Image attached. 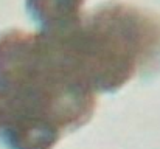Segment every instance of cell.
Wrapping results in <instances>:
<instances>
[{"label":"cell","instance_id":"6da1fadb","mask_svg":"<svg viewBox=\"0 0 160 149\" xmlns=\"http://www.w3.org/2000/svg\"><path fill=\"white\" fill-rule=\"evenodd\" d=\"M97 93L70 67L48 31L0 33V145L53 149L65 132L84 126Z\"/></svg>","mask_w":160,"mask_h":149},{"label":"cell","instance_id":"3957f363","mask_svg":"<svg viewBox=\"0 0 160 149\" xmlns=\"http://www.w3.org/2000/svg\"><path fill=\"white\" fill-rule=\"evenodd\" d=\"M86 0H25L30 17L41 31L65 30L82 17Z\"/></svg>","mask_w":160,"mask_h":149},{"label":"cell","instance_id":"7a4b0ae2","mask_svg":"<svg viewBox=\"0 0 160 149\" xmlns=\"http://www.w3.org/2000/svg\"><path fill=\"white\" fill-rule=\"evenodd\" d=\"M56 33L95 93L117 92L137 75L160 70V17L135 5L106 2Z\"/></svg>","mask_w":160,"mask_h":149}]
</instances>
